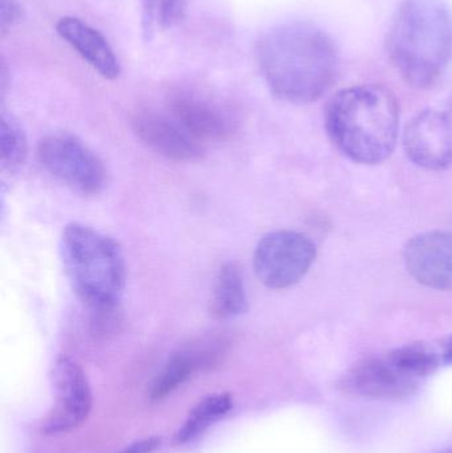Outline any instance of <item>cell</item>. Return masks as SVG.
Here are the masks:
<instances>
[{
  "instance_id": "1",
  "label": "cell",
  "mask_w": 452,
  "mask_h": 453,
  "mask_svg": "<svg viewBox=\"0 0 452 453\" xmlns=\"http://www.w3.org/2000/svg\"><path fill=\"white\" fill-rule=\"evenodd\" d=\"M257 63L273 96L292 104L323 97L336 81L339 50L332 37L305 21L279 24L257 44Z\"/></svg>"
},
{
  "instance_id": "2",
  "label": "cell",
  "mask_w": 452,
  "mask_h": 453,
  "mask_svg": "<svg viewBox=\"0 0 452 453\" xmlns=\"http://www.w3.org/2000/svg\"><path fill=\"white\" fill-rule=\"evenodd\" d=\"M326 129L350 161L379 165L392 156L400 132V105L382 85H355L326 104Z\"/></svg>"
},
{
  "instance_id": "3",
  "label": "cell",
  "mask_w": 452,
  "mask_h": 453,
  "mask_svg": "<svg viewBox=\"0 0 452 453\" xmlns=\"http://www.w3.org/2000/svg\"><path fill=\"white\" fill-rule=\"evenodd\" d=\"M395 71L411 87H434L452 63V12L442 0H405L387 37Z\"/></svg>"
},
{
  "instance_id": "4",
  "label": "cell",
  "mask_w": 452,
  "mask_h": 453,
  "mask_svg": "<svg viewBox=\"0 0 452 453\" xmlns=\"http://www.w3.org/2000/svg\"><path fill=\"white\" fill-rule=\"evenodd\" d=\"M60 252L77 297L95 311H113L126 282V265L119 242L92 226L71 223L61 234Z\"/></svg>"
},
{
  "instance_id": "5",
  "label": "cell",
  "mask_w": 452,
  "mask_h": 453,
  "mask_svg": "<svg viewBox=\"0 0 452 453\" xmlns=\"http://www.w3.org/2000/svg\"><path fill=\"white\" fill-rule=\"evenodd\" d=\"M36 154L45 172L77 193L97 196L105 188L108 172L103 159L71 133L45 135Z\"/></svg>"
},
{
  "instance_id": "6",
  "label": "cell",
  "mask_w": 452,
  "mask_h": 453,
  "mask_svg": "<svg viewBox=\"0 0 452 453\" xmlns=\"http://www.w3.org/2000/svg\"><path fill=\"white\" fill-rule=\"evenodd\" d=\"M316 255L315 242L307 234L289 229L270 232L255 248V273L264 287L287 289L302 281Z\"/></svg>"
},
{
  "instance_id": "7",
  "label": "cell",
  "mask_w": 452,
  "mask_h": 453,
  "mask_svg": "<svg viewBox=\"0 0 452 453\" xmlns=\"http://www.w3.org/2000/svg\"><path fill=\"white\" fill-rule=\"evenodd\" d=\"M56 404L42 425L47 436L71 433L84 425L92 410V390L81 367L69 357L60 356L50 369Z\"/></svg>"
},
{
  "instance_id": "8",
  "label": "cell",
  "mask_w": 452,
  "mask_h": 453,
  "mask_svg": "<svg viewBox=\"0 0 452 453\" xmlns=\"http://www.w3.org/2000/svg\"><path fill=\"white\" fill-rule=\"evenodd\" d=\"M403 146L417 166L427 170L452 166V97L441 109L417 114L406 127Z\"/></svg>"
},
{
  "instance_id": "9",
  "label": "cell",
  "mask_w": 452,
  "mask_h": 453,
  "mask_svg": "<svg viewBox=\"0 0 452 453\" xmlns=\"http://www.w3.org/2000/svg\"><path fill=\"white\" fill-rule=\"evenodd\" d=\"M172 116L199 141L228 140L238 121L227 105L195 88H178L169 98Z\"/></svg>"
},
{
  "instance_id": "10",
  "label": "cell",
  "mask_w": 452,
  "mask_h": 453,
  "mask_svg": "<svg viewBox=\"0 0 452 453\" xmlns=\"http://www.w3.org/2000/svg\"><path fill=\"white\" fill-rule=\"evenodd\" d=\"M419 380L409 374L392 354L372 357L356 364L342 377L341 388L353 395L374 399H401L416 393Z\"/></svg>"
},
{
  "instance_id": "11",
  "label": "cell",
  "mask_w": 452,
  "mask_h": 453,
  "mask_svg": "<svg viewBox=\"0 0 452 453\" xmlns=\"http://www.w3.org/2000/svg\"><path fill=\"white\" fill-rule=\"evenodd\" d=\"M406 269L424 287L452 290V231L435 229L417 234L406 244Z\"/></svg>"
},
{
  "instance_id": "12",
  "label": "cell",
  "mask_w": 452,
  "mask_h": 453,
  "mask_svg": "<svg viewBox=\"0 0 452 453\" xmlns=\"http://www.w3.org/2000/svg\"><path fill=\"white\" fill-rule=\"evenodd\" d=\"M132 127L148 148L165 158L193 162L203 157L202 141L194 137L172 116L146 109L134 114Z\"/></svg>"
},
{
  "instance_id": "13",
  "label": "cell",
  "mask_w": 452,
  "mask_h": 453,
  "mask_svg": "<svg viewBox=\"0 0 452 453\" xmlns=\"http://www.w3.org/2000/svg\"><path fill=\"white\" fill-rule=\"evenodd\" d=\"M225 340L204 338L186 346L175 353L154 382L150 391L151 401H161L177 390L191 375L202 369L211 367L219 361L225 351Z\"/></svg>"
},
{
  "instance_id": "14",
  "label": "cell",
  "mask_w": 452,
  "mask_h": 453,
  "mask_svg": "<svg viewBox=\"0 0 452 453\" xmlns=\"http://www.w3.org/2000/svg\"><path fill=\"white\" fill-rule=\"evenodd\" d=\"M56 31L103 79L119 76V60L108 40L97 29L80 19L65 16L56 24Z\"/></svg>"
},
{
  "instance_id": "15",
  "label": "cell",
  "mask_w": 452,
  "mask_h": 453,
  "mask_svg": "<svg viewBox=\"0 0 452 453\" xmlns=\"http://www.w3.org/2000/svg\"><path fill=\"white\" fill-rule=\"evenodd\" d=\"M249 296L241 266L227 263L218 272L210 301V311L215 319H228L249 311Z\"/></svg>"
},
{
  "instance_id": "16",
  "label": "cell",
  "mask_w": 452,
  "mask_h": 453,
  "mask_svg": "<svg viewBox=\"0 0 452 453\" xmlns=\"http://www.w3.org/2000/svg\"><path fill=\"white\" fill-rule=\"evenodd\" d=\"M233 407L228 394H215L203 399L186 419L185 425L175 434V444H185L207 430L212 423L225 417Z\"/></svg>"
},
{
  "instance_id": "17",
  "label": "cell",
  "mask_w": 452,
  "mask_h": 453,
  "mask_svg": "<svg viewBox=\"0 0 452 453\" xmlns=\"http://www.w3.org/2000/svg\"><path fill=\"white\" fill-rule=\"evenodd\" d=\"M188 0H143V34L150 37L157 29L167 31L185 18Z\"/></svg>"
},
{
  "instance_id": "18",
  "label": "cell",
  "mask_w": 452,
  "mask_h": 453,
  "mask_svg": "<svg viewBox=\"0 0 452 453\" xmlns=\"http://www.w3.org/2000/svg\"><path fill=\"white\" fill-rule=\"evenodd\" d=\"M0 151L4 169L16 172L23 166L28 154L26 133L18 119L11 114L3 113L0 132Z\"/></svg>"
},
{
  "instance_id": "19",
  "label": "cell",
  "mask_w": 452,
  "mask_h": 453,
  "mask_svg": "<svg viewBox=\"0 0 452 453\" xmlns=\"http://www.w3.org/2000/svg\"><path fill=\"white\" fill-rule=\"evenodd\" d=\"M23 7L16 0H0V32L4 37L23 18Z\"/></svg>"
},
{
  "instance_id": "20",
  "label": "cell",
  "mask_w": 452,
  "mask_h": 453,
  "mask_svg": "<svg viewBox=\"0 0 452 453\" xmlns=\"http://www.w3.org/2000/svg\"><path fill=\"white\" fill-rule=\"evenodd\" d=\"M159 446H161V439L151 436V438L135 441L132 446L126 447V449L117 453H153Z\"/></svg>"
},
{
  "instance_id": "21",
  "label": "cell",
  "mask_w": 452,
  "mask_h": 453,
  "mask_svg": "<svg viewBox=\"0 0 452 453\" xmlns=\"http://www.w3.org/2000/svg\"><path fill=\"white\" fill-rule=\"evenodd\" d=\"M434 342L435 351L440 357L441 364H452V335L442 338V340L433 341Z\"/></svg>"
},
{
  "instance_id": "22",
  "label": "cell",
  "mask_w": 452,
  "mask_h": 453,
  "mask_svg": "<svg viewBox=\"0 0 452 453\" xmlns=\"http://www.w3.org/2000/svg\"><path fill=\"white\" fill-rule=\"evenodd\" d=\"M442 453H452V449H448V451L442 452Z\"/></svg>"
}]
</instances>
